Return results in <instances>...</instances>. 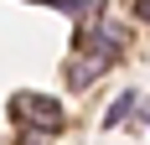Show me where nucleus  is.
<instances>
[{"label": "nucleus", "mask_w": 150, "mask_h": 145, "mask_svg": "<svg viewBox=\"0 0 150 145\" xmlns=\"http://www.w3.org/2000/svg\"><path fill=\"white\" fill-rule=\"evenodd\" d=\"M11 119L31 124L36 135H52V130L62 124V104L47 99V93H16V99H11Z\"/></svg>", "instance_id": "f257e3e1"}, {"label": "nucleus", "mask_w": 150, "mask_h": 145, "mask_svg": "<svg viewBox=\"0 0 150 145\" xmlns=\"http://www.w3.org/2000/svg\"><path fill=\"white\" fill-rule=\"evenodd\" d=\"M104 68H109V57H73V62H67V83H73V88H83L88 78H98Z\"/></svg>", "instance_id": "f03ea898"}, {"label": "nucleus", "mask_w": 150, "mask_h": 145, "mask_svg": "<svg viewBox=\"0 0 150 145\" xmlns=\"http://www.w3.org/2000/svg\"><path fill=\"white\" fill-rule=\"evenodd\" d=\"M129 109H135V93H119V99L109 104V114H104V124H109V130H114V124H119V119L129 114Z\"/></svg>", "instance_id": "7ed1b4c3"}, {"label": "nucleus", "mask_w": 150, "mask_h": 145, "mask_svg": "<svg viewBox=\"0 0 150 145\" xmlns=\"http://www.w3.org/2000/svg\"><path fill=\"white\" fill-rule=\"evenodd\" d=\"M47 5H57V11H88V5H104V0H47Z\"/></svg>", "instance_id": "20e7f679"}, {"label": "nucleus", "mask_w": 150, "mask_h": 145, "mask_svg": "<svg viewBox=\"0 0 150 145\" xmlns=\"http://www.w3.org/2000/svg\"><path fill=\"white\" fill-rule=\"evenodd\" d=\"M135 16H140V21L150 26V0H135Z\"/></svg>", "instance_id": "39448f33"}, {"label": "nucleus", "mask_w": 150, "mask_h": 145, "mask_svg": "<svg viewBox=\"0 0 150 145\" xmlns=\"http://www.w3.org/2000/svg\"><path fill=\"white\" fill-rule=\"evenodd\" d=\"M21 145H36V140H21Z\"/></svg>", "instance_id": "423d86ee"}]
</instances>
